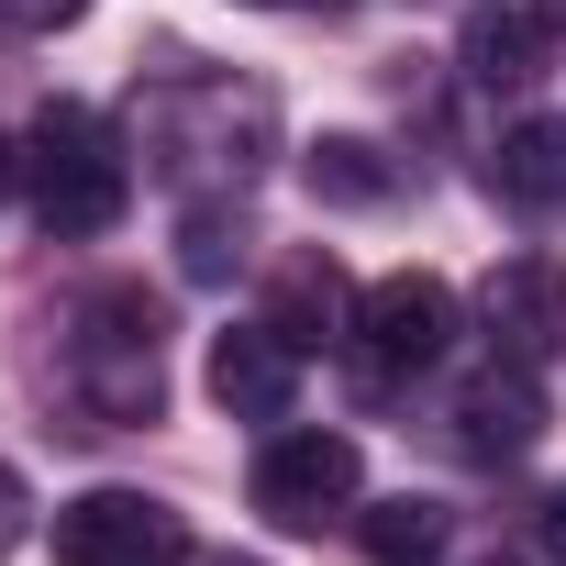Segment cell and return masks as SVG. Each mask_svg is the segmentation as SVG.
<instances>
[{
  "label": "cell",
  "instance_id": "ac0fdd59",
  "mask_svg": "<svg viewBox=\"0 0 566 566\" xmlns=\"http://www.w3.org/2000/svg\"><path fill=\"white\" fill-rule=\"evenodd\" d=\"M12 178H23V145H12V134H0V200H12Z\"/></svg>",
  "mask_w": 566,
  "mask_h": 566
},
{
  "label": "cell",
  "instance_id": "44dd1931",
  "mask_svg": "<svg viewBox=\"0 0 566 566\" xmlns=\"http://www.w3.org/2000/svg\"><path fill=\"white\" fill-rule=\"evenodd\" d=\"M478 566H511V555H478Z\"/></svg>",
  "mask_w": 566,
  "mask_h": 566
},
{
  "label": "cell",
  "instance_id": "7402d4cb",
  "mask_svg": "<svg viewBox=\"0 0 566 566\" xmlns=\"http://www.w3.org/2000/svg\"><path fill=\"white\" fill-rule=\"evenodd\" d=\"M233 566H244V555H233Z\"/></svg>",
  "mask_w": 566,
  "mask_h": 566
},
{
  "label": "cell",
  "instance_id": "5bb4252c",
  "mask_svg": "<svg viewBox=\"0 0 566 566\" xmlns=\"http://www.w3.org/2000/svg\"><path fill=\"white\" fill-rule=\"evenodd\" d=\"M178 266H189V277H233V266H244V222H233L222 200H200V211L178 222Z\"/></svg>",
  "mask_w": 566,
  "mask_h": 566
},
{
  "label": "cell",
  "instance_id": "9a60e30c",
  "mask_svg": "<svg viewBox=\"0 0 566 566\" xmlns=\"http://www.w3.org/2000/svg\"><path fill=\"white\" fill-rule=\"evenodd\" d=\"M23 511H34V500H23V478H12V467H0V555H12V544H23Z\"/></svg>",
  "mask_w": 566,
  "mask_h": 566
},
{
  "label": "cell",
  "instance_id": "e0dca14e",
  "mask_svg": "<svg viewBox=\"0 0 566 566\" xmlns=\"http://www.w3.org/2000/svg\"><path fill=\"white\" fill-rule=\"evenodd\" d=\"M12 12H23V23H78L90 0H12Z\"/></svg>",
  "mask_w": 566,
  "mask_h": 566
},
{
  "label": "cell",
  "instance_id": "ffe728a7",
  "mask_svg": "<svg viewBox=\"0 0 566 566\" xmlns=\"http://www.w3.org/2000/svg\"><path fill=\"white\" fill-rule=\"evenodd\" d=\"M244 12H301V0H244Z\"/></svg>",
  "mask_w": 566,
  "mask_h": 566
},
{
  "label": "cell",
  "instance_id": "2e32d148",
  "mask_svg": "<svg viewBox=\"0 0 566 566\" xmlns=\"http://www.w3.org/2000/svg\"><path fill=\"white\" fill-rule=\"evenodd\" d=\"M533 533H544V555H566V478L544 489V511H533Z\"/></svg>",
  "mask_w": 566,
  "mask_h": 566
},
{
  "label": "cell",
  "instance_id": "ba28073f",
  "mask_svg": "<svg viewBox=\"0 0 566 566\" xmlns=\"http://www.w3.org/2000/svg\"><path fill=\"white\" fill-rule=\"evenodd\" d=\"M544 433V389H533V367L511 356V367H478L467 378V400H455V444L467 455H522Z\"/></svg>",
  "mask_w": 566,
  "mask_h": 566
},
{
  "label": "cell",
  "instance_id": "9c48e42d",
  "mask_svg": "<svg viewBox=\"0 0 566 566\" xmlns=\"http://www.w3.org/2000/svg\"><path fill=\"white\" fill-rule=\"evenodd\" d=\"M345 312H356V301H345V266H334L323 244L277 255V277H266V323L290 334L301 356H312V345H334V334H345Z\"/></svg>",
  "mask_w": 566,
  "mask_h": 566
},
{
  "label": "cell",
  "instance_id": "7c38bea8",
  "mask_svg": "<svg viewBox=\"0 0 566 566\" xmlns=\"http://www.w3.org/2000/svg\"><path fill=\"white\" fill-rule=\"evenodd\" d=\"M544 12H500V0H478V12H467V34H455V56H467V78H533V56H544Z\"/></svg>",
  "mask_w": 566,
  "mask_h": 566
},
{
  "label": "cell",
  "instance_id": "52a82bcc",
  "mask_svg": "<svg viewBox=\"0 0 566 566\" xmlns=\"http://www.w3.org/2000/svg\"><path fill=\"white\" fill-rule=\"evenodd\" d=\"M211 400H222L233 422H290V400H301V345L277 334V323L222 334V345H211Z\"/></svg>",
  "mask_w": 566,
  "mask_h": 566
},
{
  "label": "cell",
  "instance_id": "30bf717a",
  "mask_svg": "<svg viewBox=\"0 0 566 566\" xmlns=\"http://www.w3.org/2000/svg\"><path fill=\"white\" fill-rule=\"evenodd\" d=\"M489 189L511 211H566V123H511L489 145Z\"/></svg>",
  "mask_w": 566,
  "mask_h": 566
},
{
  "label": "cell",
  "instance_id": "8fae6325",
  "mask_svg": "<svg viewBox=\"0 0 566 566\" xmlns=\"http://www.w3.org/2000/svg\"><path fill=\"white\" fill-rule=\"evenodd\" d=\"M301 178H312L323 211H378V200L400 189L389 145H367V134H323V145H301Z\"/></svg>",
  "mask_w": 566,
  "mask_h": 566
},
{
  "label": "cell",
  "instance_id": "d6986e66",
  "mask_svg": "<svg viewBox=\"0 0 566 566\" xmlns=\"http://www.w3.org/2000/svg\"><path fill=\"white\" fill-rule=\"evenodd\" d=\"M533 12H544V23H555V34H566V0H533Z\"/></svg>",
  "mask_w": 566,
  "mask_h": 566
},
{
  "label": "cell",
  "instance_id": "8992f818",
  "mask_svg": "<svg viewBox=\"0 0 566 566\" xmlns=\"http://www.w3.org/2000/svg\"><path fill=\"white\" fill-rule=\"evenodd\" d=\"M478 301H489V334H500V356L544 367V356L566 345V255H500Z\"/></svg>",
  "mask_w": 566,
  "mask_h": 566
},
{
  "label": "cell",
  "instance_id": "7a4b0ae2",
  "mask_svg": "<svg viewBox=\"0 0 566 566\" xmlns=\"http://www.w3.org/2000/svg\"><path fill=\"white\" fill-rule=\"evenodd\" d=\"M67 378H78V411L90 422H156L167 411V312L145 290H101L78 312V345H67Z\"/></svg>",
  "mask_w": 566,
  "mask_h": 566
},
{
  "label": "cell",
  "instance_id": "277c9868",
  "mask_svg": "<svg viewBox=\"0 0 566 566\" xmlns=\"http://www.w3.org/2000/svg\"><path fill=\"white\" fill-rule=\"evenodd\" d=\"M56 566H189V522L145 489H78L56 511Z\"/></svg>",
  "mask_w": 566,
  "mask_h": 566
},
{
  "label": "cell",
  "instance_id": "3957f363",
  "mask_svg": "<svg viewBox=\"0 0 566 566\" xmlns=\"http://www.w3.org/2000/svg\"><path fill=\"white\" fill-rule=\"evenodd\" d=\"M444 345H455V290H444V277L400 266V277H378V290L356 301V378H367V389L422 378Z\"/></svg>",
  "mask_w": 566,
  "mask_h": 566
},
{
  "label": "cell",
  "instance_id": "5b68a950",
  "mask_svg": "<svg viewBox=\"0 0 566 566\" xmlns=\"http://www.w3.org/2000/svg\"><path fill=\"white\" fill-rule=\"evenodd\" d=\"M356 489H367L356 433H277V444L255 455V511H266V522H290V533H323Z\"/></svg>",
  "mask_w": 566,
  "mask_h": 566
},
{
  "label": "cell",
  "instance_id": "6da1fadb",
  "mask_svg": "<svg viewBox=\"0 0 566 566\" xmlns=\"http://www.w3.org/2000/svg\"><path fill=\"white\" fill-rule=\"evenodd\" d=\"M23 178H34V222H45L56 244L112 233L123 200H134V167H123V145H112V123H101L90 101H45V123H34V145H23Z\"/></svg>",
  "mask_w": 566,
  "mask_h": 566
},
{
  "label": "cell",
  "instance_id": "4fadbf2b",
  "mask_svg": "<svg viewBox=\"0 0 566 566\" xmlns=\"http://www.w3.org/2000/svg\"><path fill=\"white\" fill-rule=\"evenodd\" d=\"M356 544H367V566H444V511L433 500H367Z\"/></svg>",
  "mask_w": 566,
  "mask_h": 566
}]
</instances>
